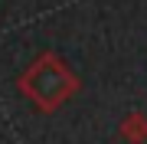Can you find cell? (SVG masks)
I'll return each instance as SVG.
<instances>
[{
	"instance_id": "cell-1",
	"label": "cell",
	"mask_w": 147,
	"mask_h": 144,
	"mask_svg": "<svg viewBox=\"0 0 147 144\" xmlns=\"http://www.w3.org/2000/svg\"><path fill=\"white\" fill-rule=\"evenodd\" d=\"M75 89H79V79H75L72 69H69L59 56H53V53L39 56L36 62L20 75V92L30 101H36L42 112H56L65 98L75 95Z\"/></svg>"
},
{
	"instance_id": "cell-2",
	"label": "cell",
	"mask_w": 147,
	"mask_h": 144,
	"mask_svg": "<svg viewBox=\"0 0 147 144\" xmlns=\"http://www.w3.org/2000/svg\"><path fill=\"white\" fill-rule=\"evenodd\" d=\"M121 138L127 144H144L147 141V118L144 115H127L124 121H121Z\"/></svg>"
}]
</instances>
